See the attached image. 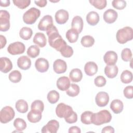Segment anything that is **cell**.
I'll list each match as a JSON object with an SVG mask.
<instances>
[{
    "label": "cell",
    "mask_w": 133,
    "mask_h": 133,
    "mask_svg": "<svg viewBox=\"0 0 133 133\" xmlns=\"http://www.w3.org/2000/svg\"><path fill=\"white\" fill-rule=\"evenodd\" d=\"M46 33L48 37L49 45L55 48L57 51H61L66 45L65 41L59 34L57 28L52 25L46 30Z\"/></svg>",
    "instance_id": "cell-1"
},
{
    "label": "cell",
    "mask_w": 133,
    "mask_h": 133,
    "mask_svg": "<svg viewBox=\"0 0 133 133\" xmlns=\"http://www.w3.org/2000/svg\"><path fill=\"white\" fill-rule=\"evenodd\" d=\"M111 119L112 115L110 112L107 110H103L97 113H93L91 123L99 126L109 123Z\"/></svg>",
    "instance_id": "cell-2"
},
{
    "label": "cell",
    "mask_w": 133,
    "mask_h": 133,
    "mask_svg": "<svg viewBox=\"0 0 133 133\" xmlns=\"http://www.w3.org/2000/svg\"><path fill=\"white\" fill-rule=\"evenodd\" d=\"M117 41L122 44L131 41L133 38V31L131 27L125 26L119 29L116 34Z\"/></svg>",
    "instance_id": "cell-3"
},
{
    "label": "cell",
    "mask_w": 133,
    "mask_h": 133,
    "mask_svg": "<svg viewBox=\"0 0 133 133\" xmlns=\"http://www.w3.org/2000/svg\"><path fill=\"white\" fill-rule=\"evenodd\" d=\"M41 15V11L35 8L31 7L23 15V20L27 24L34 23Z\"/></svg>",
    "instance_id": "cell-4"
},
{
    "label": "cell",
    "mask_w": 133,
    "mask_h": 133,
    "mask_svg": "<svg viewBox=\"0 0 133 133\" xmlns=\"http://www.w3.org/2000/svg\"><path fill=\"white\" fill-rule=\"evenodd\" d=\"M14 109L10 106H6L2 108L0 112V121L2 123L6 124L11 121L15 117Z\"/></svg>",
    "instance_id": "cell-5"
},
{
    "label": "cell",
    "mask_w": 133,
    "mask_h": 133,
    "mask_svg": "<svg viewBox=\"0 0 133 133\" xmlns=\"http://www.w3.org/2000/svg\"><path fill=\"white\" fill-rule=\"evenodd\" d=\"M10 15L5 10H0V31H7L10 28Z\"/></svg>",
    "instance_id": "cell-6"
},
{
    "label": "cell",
    "mask_w": 133,
    "mask_h": 133,
    "mask_svg": "<svg viewBox=\"0 0 133 133\" xmlns=\"http://www.w3.org/2000/svg\"><path fill=\"white\" fill-rule=\"evenodd\" d=\"M73 111V110L71 107L64 103H60L56 108V115L60 118H66Z\"/></svg>",
    "instance_id": "cell-7"
},
{
    "label": "cell",
    "mask_w": 133,
    "mask_h": 133,
    "mask_svg": "<svg viewBox=\"0 0 133 133\" xmlns=\"http://www.w3.org/2000/svg\"><path fill=\"white\" fill-rule=\"evenodd\" d=\"M25 49V47L23 43L16 42L11 43L7 47L8 52L12 55L23 54Z\"/></svg>",
    "instance_id": "cell-8"
},
{
    "label": "cell",
    "mask_w": 133,
    "mask_h": 133,
    "mask_svg": "<svg viewBox=\"0 0 133 133\" xmlns=\"http://www.w3.org/2000/svg\"><path fill=\"white\" fill-rule=\"evenodd\" d=\"M59 127V122L55 119H52L49 121L46 125L43 127L41 131L43 133H56Z\"/></svg>",
    "instance_id": "cell-9"
},
{
    "label": "cell",
    "mask_w": 133,
    "mask_h": 133,
    "mask_svg": "<svg viewBox=\"0 0 133 133\" xmlns=\"http://www.w3.org/2000/svg\"><path fill=\"white\" fill-rule=\"evenodd\" d=\"M52 25L53 19L51 16L46 15L41 19L38 24V29L41 31H45Z\"/></svg>",
    "instance_id": "cell-10"
},
{
    "label": "cell",
    "mask_w": 133,
    "mask_h": 133,
    "mask_svg": "<svg viewBox=\"0 0 133 133\" xmlns=\"http://www.w3.org/2000/svg\"><path fill=\"white\" fill-rule=\"evenodd\" d=\"M95 101L97 105L100 107L106 106L109 101L108 94L104 91L99 92L96 96Z\"/></svg>",
    "instance_id": "cell-11"
},
{
    "label": "cell",
    "mask_w": 133,
    "mask_h": 133,
    "mask_svg": "<svg viewBox=\"0 0 133 133\" xmlns=\"http://www.w3.org/2000/svg\"><path fill=\"white\" fill-rule=\"evenodd\" d=\"M55 20L57 23L62 24L65 23L69 19V15L68 12L64 9H60L55 14Z\"/></svg>",
    "instance_id": "cell-12"
},
{
    "label": "cell",
    "mask_w": 133,
    "mask_h": 133,
    "mask_svg": "<svg viewBox=\"0 0 133 133\" xmlns=\"http://www.w3.org/2000/svg\"><path fill=\"white\" fill-rule=\"evenodd\" d=\"M117 16V12L112 9H109L107 10L103 15L104 21L109 24L114 23L116 20Z\"/></svg>",
    "instance_id": "cell-13"
},
{
    "label": "cell",
    "mask_w": 133,
    "mask_h": 133,
    "mask_svg": "<svg viewBox=\"0 0 133 133\" xmlns=\"http://www.w3.org/2000/svg\"><path fill=\"white\" fill-rule=\"evenodd\" d=\"M35 66L37 71L44 73L48 70L49 68V62L47 59L44 58H39L36 60Z\"/></svg>",
    "instance_id": "cell-14"
},
{
    "label": "cell",
    "mask_w": 133,
    "mask_h": 133,
    "mask_svg": "<svg viewBox=\"0 0 133 133\" xmlns=\"http://www.w3.org/2000/svg\"><path fill=\"white\" fill-rule=\"evenodd\" d=\"M53 69L57 74L63 73L67 69L66 63L63 60L60 59H57L53 63Z\"/></svg>",
    "instance_id": "cell-15"
},
{
    "label": "cell",
    "mask_w": 133,
    "mask_h": 133,
    "mask_svg": "<svg viewBox=\"0 0 133 133\" xmlns=\"http://www.w3.org/2000/svg\"><path fill=\"white\" fill-rule=\"evenodd\" d=\"M117 55L114 51H108L103 57L104 62L108 65H115L117 62Z\"/></svg>",
    "instance_id": "cell-16"
},
{
    "label": "cell",
    "mask_w": 133,
    "mask_h": 133,
    "mask_svg": "<svg viewBox=\"0 0 133 133\" xmlns=\"http://www.w3.org/2000/svg\"><path fill=\"white\" fill-rule=\"evenodd\" d=\"M12 68V63L9 58L7 57H1L0 58V69L2 72L7 73Z\"/></svg>",
    "instance_id": "cell-17"
},
{
    "label": "cell",
    "mask_w": 133,
    "mask_h": 133,
    "mask_svg": "<svg viewBox=\"0 0 133 133\" xmlns=\"http://www.w3.org/2000/svg\"><path fill=\"white\" fill-rule=\"evenodd\" d=\"M17 65L20 69L23 70H26L30 68L31 65V61L28 57L22 56L18 59Z\"/></svg>",
    "instance_id": "cell-18"
},
{
    "label": "cell",
    "mask_w": 133,
    "mask_h": 133,
    "mask_svg": "<svg viewBox=\"0 0 133 133\" xmlns=\"http://www.w3.org/2000/svg\"><path fill=\"white\" fill-rule=\"evenodd\" d=\"M70 85V79L66 76H61L57 81V86L61 91H66Z\"/></svg>",
    "instance_id": "cell-19"
},
{
    "label": "cell",
    "mask_w": 133,
    "mask_h": 133,
    "mask_svg": "<svg viewBox=\"0 0 133 133\" xmlns=\"http://www.w3.org/2000/svg\"><path fill=\"white\" fill-rule=\"evenodd\" d=\"M83 20L80 16H76L73 18L71 23L72 29L76 30L79 34L83 30Z\"/></svg>",
    "instance_id": "cell-20"
},
{
    "label": "cell",
    "mask_w": 133,
    "mask_h": 133,
    "mask_svg": "<svg viewBox=\"0 0 133 133\" xmlns=\"http://www.w3.org/2000/svg\"><path fill=\"white\" fill-rule=\"evenodd\" d=\"M33 42L40 47H44L47 44V39L45 34L41 32L36 33L33 39Z\"/></svg>",
    "instance_id": "cell-21"
},
{
    "label": "cell",
    "mask_w": 133,
    "mask_h": 133,
    "mask_svg": "<svg viewBox=\"0 0 133 133\" xmlns=\"http://www.w3.org/2000/svg\"><path fill=\"white\" fill-rule=\"evenodd\" d=\"M84 71L86 75L88 76H93L98 71V66L94 62H88L85 65Z\"/></svg>",
    "instance_id": "cell-22"
},
{
    "label": "cell",
    "mask_w": 133,
    "mask_h": 133,
    "mask_svg": "<svg viewBox=\"0 0 133 133\" xmlns=\"http://www.w3.org/2000/svg\"><path fill=\"white\" fill-rule=\"evenodd\" d=\"M42 112L38 110H31L27 115V118L31 123L38 122L42 118Z\"/></svg>",
    "instance_id": "cell-23"
},
{
    "label": "cell",
    "mask_w": 133,
    "mask_h": 133,
    "mask_svg": "<svg viewBox=\"0 0 133 133\" xmlns=\"http://www.w3.org/2000/svg\"><path fill=\"white\" fill-rule=\"evenodd\" d=\"M123 108V103L119 99L113 100L110 104V108L115 114H119L122 112Z\"/></svg>",
    "instance_id": "cell-24"
},
{
    "label": "cell",
    "mask_w": 133,
    "mask_h": 133,
    "mask_svg": "<svg viewBox=\"0 0 133 133\" xmlns=\"http://www.w3.org/2000/svg\"><path fill=\"white\" fill-rule=\"evenodd\" d=\"M118 69L116 65H107L104 68V73L109 78H113L115 77L118 73Z\"/></svg>",
    "instance_id": "cell-25"
},
{
    "label": "cell",
    "mask_w": 133,
    "mask_h": 133,
    "mask_svg": "<svg viewBox=\"0 0 133 133\" xmlns=\"http://www.w3.org/2000/svg\"><path fill=\"white\" fill-rule=\"evenodd\" d=\"M86 21L90 25H96L99 21V14L96 11H90L86 16Z\"/></svg>",
    "instance_id": "cell-26"
},
{
    "label": "cell",
    "mask_w": 133,
    "mask_h": 133,
    "mask_svg": "<svg viewBox=\"0 0 133 133\" xmlns=\"http://www.w3.org/2000/svg\"><path fill=\"white\" fill-rule=\"evenodd\" d=\"M69 77L73 82H79L83 77V74L81 70L78 68L72 69L69 74Z\"/></svg>",
    "instance_id": "cell-27"
},
{
    "label": "cell",
    "mask_w": 133,
    "mask_h": 133,
    "mask_svg": "<svg viewBox=\"0 0 133 133\" xmlns=\"http://www.w3.org/2000/svg\"><path fill=\"white\" fill-rule=\"evenodd\" d=\"M78 35L79 33H78V32L76 30L72 28L68 30L65 34L66 38L71 43H75L78 39Z\"/></svg>",
    "instance_id": "cell-28"
},
{
    "label": "cell",
    "mask_w": 133,
    "mask_h": 133,
    "mask_svg": "<svg viewBox=\"0 0 133 133\" xmlns=\"http://www.w3.org/2000/svg\"><path fill=\"white\" fill-rule=\"evenodd\" d=\"M15 107L17 111L21 113H24L28 110V103L23 99L18 100L16 103Z\"/></svg>",
    "instance_id": "cell-29"
},
{
    "label": "cell",
    "mask_w": 133,
    "mask_h": 133,
    "mask_svg": "<svg viewBox=\"0 0 133 133\" xmlns=\"http://www.w3.org/2000/svg\"><path fill=\"white\" fill-rule=\"evenodd\" d=\"M32 34V29L28 27H23L20 29L19 32L20 37L24 40L29 39L31 37Z\"/></svg>",
    "instance_id": "cell-30"
},
{
    "label": "cell",
    "mask_w": 133,
    "mask_h": 133,
    "mask_svg": "<svg viewBox=\"0 0 133 133\" xmlns=\"http://www.w3.org/2000/svg\"><path fill=\"white\" fill-rule=\"evenodd\" d=\"M93 113L89 111H86L83 112L81 116V121L82 123L86 125L91 124Z\"/></svg>",
    "instance_id": "cell-31"
},
{
    "label": "cell",
    "mask_w": 133,
    "mask_h": 133,
    "mask_svg": "<svg viewBox=\"0 0 133 133\" xmlns=\"http://www.w3.org/2000/svg\"><path fill=\"white\" fill-rule=\"evenodd\" d=\"M14 126L16 130L21 132L26 127V123L24 119L21 118H17L14 122Z\"/></svg>",
    "instance_id": "cell-32"
},
{
    "label": "cell",
    "mask_w": 133,
    "mask_h": 133,
    "mask_svg": "<svg viewBox=\"0 0 133 133\" xmlns=\"http://www.w3.org/2000/svg\"><path fill=\"white\" fill-rule=\"evenodd\" d=\"M81 43L85 47H90L94 44L95 39L90 35H85L81 38Z\"/></svg>",
    "instance_id": "cell-33"
},
{
    "label": "cell",
    "mask_w": 133,
    "mask_h": 133,
    "mask_svg": "<svg viewBox=\"0 0 133 133\" xmlns=\"http://www.w3.org/2000/svg\"><path fill=\"white\" fill-rule=\"evenodd\" d=\"M66 93L70 97H75L79 93V87L77 84H71L66 90Z\"/></svg>",
    "instance_id": "cell-34"
},
{
    "label": "cell",
    "mask_w": 133,
    "mask_h": 133,
    "mask_svg": "<svg viewBox=\"0 0 133 133\" xmlns=\"http://www.w3.org/2000/svg\"><path fill=\"white\" fill-rule=\"evenodd\" d=\"M59 92L56 90H52L48 93L47 98L50 103L55 104L59 100Z\"/></svg>",
    "instance_id": "cell-35"
},
{
    "label": "cell",
    "mask_w": 133,
    "mask_h": 133,
    "mask_svg": "<svg viewBox=\"0 0 133 133\" xmlns=\"http://www.w3.org/2000/svg\"><path fill=\"white\" fill-rule=\"evenodd\" d=\"M121 80L124 84L130 83L132 80V74L128 70L123 71L121 75Z\"/></svg>",
    "instance_id": "cell-36"
},
{
    "label": "cell",
    "mask_w": 133,
    "mask_h": 133,
    "mask_svg": "<svg viewBox=\"0 0 133 133\" xmlns=\"http://www.w3.org/2000/svg\"><path fill=\"white\" fill-rule=\"evenodd\" d=\"M40 52V49L38 46L36 45H31L30 46L26 51L27 55L31 58H35L37 57Z\"/></svg>",
    "instance_id": "cell-37"
},
{
    "label": "cell",
    "mask_w": 133,
    "mask_h": 133,
    "mask_svg": "<svg viewBox=\"0 0 133 133\" xmlns=\"http://www.w3.org/2000/svg\"><path fill=\"white\" fill-rule=\"evenodd\" d=\"M21 74L18 70H14L11 72L9 74V80L14 83H17L21 81Z\"/></svg>",
    "instance_id": "cell-38"
},
{
    "label": "cell",
    "mask_w": 133,
    "mask_h": 133,
    "mask_svg": "<svg viewBox=\"0 0 133 133\" xmlns=\"http://www.w3.org/2000/svg\"><path fill=\"white\" fill-rule=\"evenodd\" d=\"M89 3L98 9H103L107 6L106 0H90Z\"/></svg>",
    "instance_id": "cell-39"
},
{
    "label": "cell",
    "mask_w": 133,
    "mask_h": 133,
    "mask_svg": "<svg viewBox=\"0 0 133 133\" xmlns=\"http://www.w3.org/2000/svg\"><path fill=\"white\" fill-rule=\"evenodd\" d=\"M121 58L125 62L129 61L132 59V52L129 48H126L122 50L121 52Z\"/></svg>",
    "instance_id": "cell-40"
},
{
    "label": "cell",
    "mask_w": 133,
    "mask_h": 133,
    "mask_svg": "<svg viewBox=\"0 0 133 133\" xmlns=\"http://www.w3.org/2000/svg\"><path fill=\"white\" fill-rule=\"evenodd\" d=\"M13 3L15 6L18 7L19 8L24 9L28 7L30 3V0H14Z\"/></svg>",
    "instance_id": "cell-41"
},
{
    "label": "cell",
    "mask_w": 133,
    "mask_h": 133,
    "mask_svg": "<svg viewBox=\"0 0 133 133\" xmlns=\"http://www.w3.org/2000/svg\"><path fill=\"white\" fill-rule=\"evenodd\" d=\"M31 110H38L41 112H43L44 109V105L43 101L39 100H36L34 101L31 106Z\"/></svg>",
    "instance_id": "cell-42"
},
{
    "label": "cell",
    "mask_w": 133,
    "mask_h": 133,
    "mask_svg": "<svg viewBox=\"0 0 133 133\" xmlns=\"http://www.w3.org/2000/svg\"><path fill=\"white\" fill-rule=\"evenodd\" d=\"M113 7L118 10L124 9L126 6V2L124 0H114L112 2Z\"/></svg>",
    "instance_id": "cell-43"
},
{
    "label": "cell",
    "mask_w": 133,
    "mask_h": 133,
    "mask_svg": "<svg viewBox=\"0 0 133 133\" xmlns=\"http://www.w3.org/2000/svg\"><path fill=\"white\" fill-rule=\"evenodd\" d=\"M60 53L63 57H64L65 58H69V57H71L73 55V48L71 46L67 45L60 51Z\"/></svg>",
    "instance_id": "cell-44"
},
{
    "label": "cell",
    "mask_w": 133,
    "mask_h": 133,
    "mask_svg": "<svg viewBox=\"0 0 133 133\" xmlns=\"http://www.w3.org/2000/svg\"><path fill=\"white\" fill-rule=\"evenodd\" d=\"M106 82L107 81L105 77L101 75L97 76L94 80V83L95 85L99 87L104 86L106 84Z\"/></svg>",
    "instance_id": "cell-45"
},
{
    "label": "cell",
    "mask_w": 133,
    "mask_h": 133,
    "mask_svg": "<svg viewBox=\"0 0 133 133\" xmlns=\"http://www.w3.org/2000/svg\"><path fill=\"white\" fill-rule=\"evenodd\" d=\"M124 96L127 98L131 99L133 98V87L132 86H128L126 87L123 91Z\"/></svg>",
    "instance_id": "cell-46"
},
{
    "label": "cell",
    "mask_w": 133,
    "mask_h": 133,
    "mask_svg": "<svg viewBox=\"0 0 133 133\" xmlns=\"http://www.w3.org/2000/svg\"><path fill=\"white\" fill-rule=\"evenodd\" d=\"M65 122L69 124H73L76 123L77 121V115L76 112L73 111L68 117L64 118Z\"/></svg>",
    "instance_id": "cell-47"
},
{
    "label": "cell",
    "mask_w": 133,
    "mask_h": 133,
    "mask_svg": "<svg viewBox=\"0 0 133 133\" xmlns=\"http://www.w3.org/2000/svg\"><path fill=\"white\" fill-rule=\"evenodd\" d=\"M101 132L102 133H106V132L113 133L114 132V129L113 127H112L111 126H105L104 128H103Z\"/></svg>",
    "instance_id": "cell-48"
},
{
    "label": "cell",
    "mask_w": 133,
    "mask_h": 133,
    "mask_svg": "<svg viewBox=\"0 0 133 133\" xmlns=\"http://www.w3.org/2000/svg\"><path fill=\"white\" fill-rule=\"evenodd\" d=\"M34 3L36 5L40 7H45L47 4L46 0H41V1H35Z\"/></svg>",
    "instance_id": "cell-49"
},
{
    "label": "cell",
    "mask_w": 133,
    "mask_h": 133,
    "mask_svg": "<svg viewBox=\"0 0 133 133\" xmlns=\"http://www.w3.org/2000/svg\"><path fill=\"white\" fill-rule=\"evenodd\" d=\"M68 132L69 133L71 132H77V133H80L81 132V130L79 127L77 126H72L70 127L69 129Z\"/></svg>",
    "instance_id": "cell-50"
},
{
    "label": "cell",
    "mask_w": 133,
    "mask_h": 133,
    "mask_svg": "<svg viewBox=\"0 0 133 133\" xmlns=\"http://www.w3.org/2000/svg\"><path fill=\"white\" fill-rule=\"evenodd\" d=\"M0 41H1V48L2 49L5 46L7 41L5 37L2 35H0Z\"/></svg>",
    "instance_id": "cell-51"
},
{
    "label": "cell",
    "mask_w": 133,
    "mask_h": 133,
    "mask_svg": "<svg viewBox=\"0 0 133 133\" xmlns=\"http://www.w3.org/2000/svg\"><path fill=\"white\" fill-rule=\"evenodd\" d=\"M10 5V1L9 0H1L0 6L2 7H7Z\"/></svg>",
    "instance_id": "cell-52"
}]
</instances>
